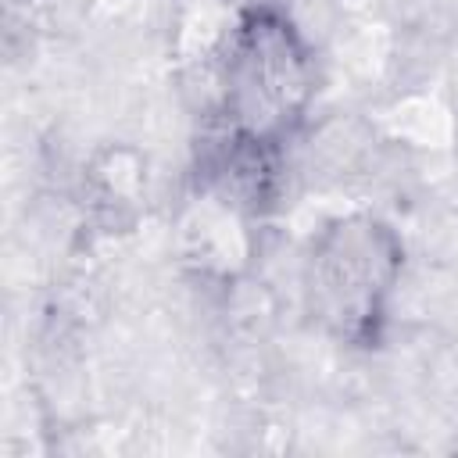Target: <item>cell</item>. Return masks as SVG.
Instances as JSON below:
<instances>
[{
	"label": "cell",
	"instance_id": "6da1fadb",
	"mask_svg": "<svg viewBox=\"0 0 458 458\" xmlns=\"http://www.w3.org/2000/svg\"><path fill=\"white\" fill-rule=\"evenodd\" d=\"M315 97V57L293 18L276 4L240 11L218 57V111L211 136L254 157L279 161Z\"/></svg>",
	"mask_w": 458,
	"mask_h": 458
},
{
	"label": "cell",
	"instance_id": "7a4b0ae2",
	"mask_svg": "<svg viewBox=\"0 0 458 458\" xmlns=\"http://www.w3.org/2000/svg\"><path fill=\"white\" fill-rule=\"evenodd\" d=\"M404 268L401 236L376 215L354 211L326 222L304 258V304L344 347L383 340L390 301Z\"/></svg>",
	"mask_w": 458,
	"mask_h": 458
}]
</instances>
